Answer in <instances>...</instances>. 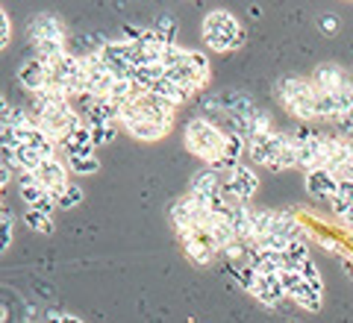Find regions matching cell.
<instances>
[{
	"mask_svg": "<svg viewBox=\"0 0 353 323\" xmlns=\"http://www.w3.org/2000/svg\"><path fill=\"white\" fill-rule=\"evenodd\" d=\"M224 144H227V129L218 127L209 118H194L185 127V150L197 156L206 168H215L218 159L224 156Z\"/></svg>",
	"mask_w": 353,
	"mask_h": 323,
	"instance_id": "1",
	"label": "cell"
},
{
	"mask_svg": "<svg viewBox=\"0 0 353 323\" xmlns=\"http://www.w3.org/2000/svg\"><path fill=\"white\" fill-rule=\"evenodd\" d=\"M201 32H203V41L218 53L236 50L245 44V27H241L239 18L233 12H227V9H212V12H206Z\"/></svg>",
	"mask_w": 353,
	"mask_h": 323,
	"instance_id": "2",
	"label": "cell"
},
{
	"mask_svg": "<svg viewBox=\"0 0 353 323\" xmlns=\"http://www.w3.org/2000/svg\"><path fill=\"white\" fill-rule=\"evenodd\" d=\"M280 100L294 118L301 121H315V85L312 80H301V76H285L280 83Z\"/></svg>",
	"mask_w": 353,
	"mask_h": 323,
	"instance_id": "3",
	"label": "cell"
},
{
	"mask_svg": "<svg viewBox=\"0 0 353 323\" xmlns=\"http://www.w3.org/2000/svg\"><path fill=\"white\" fill-rule=\"evenodd\" d=\"M80 62H83V76H85V92L92 97H109L118 76L106 68L101 53H85Z\"/></svg>",
	"mask_w": 353,
	"mask_h": 323,
	"instance_id": "4",
	"label": "cell"
},
{
	"mask_svg": "<svg viewBox=\"0 0 353 323\" xmlns=\"http://www.w3.org/2000/svg\"><path fill=\"white\" fill-rule=\"evenodd\" d=\"M130 109H132V112H136L139 118H145V121H150V124H157V127L168 129V132H171V127H174L176 106H174V103H168L165 97H157V94L141 92V94H139V100H136V103H132Z\"/></svg>",
	"mask_w": 353,
	"mask_h": 323,
	"instance_id": "5",
	"label": "cell"
},
{
	"mask_svg": "<svg viewBox=\"0 0 353 323\" xmlns=\"http://www.w3.org/2000/svg\"><path fill=\"white\" fill-rule=\"evenodd\" d=\"M68 165H65V159H59V156H50V159H44L39 168H36V180H39V185H44L48 191L53 194V200H57L62 191H65V185H68L71 180H68Z\"/></svg>",
	"mask_w": 353,
	"mask_h": 323,
	"instance_id": "6",
	"label": "cell"
},
{
	"mask_svg": "<svg viewBox=\"0 0 353 323\" xmlns=\"http://www.w3.org/2000/svg\"><path fill=\"white\" fill-rule=\"evenodd\" d=\"M224 185H227V194L233 197L236 203H248V200H253V194L259 191V176L241 162L233 174H224Z\"/></svg>",
	"mask_w": 353,
	"mask_h": 323,
	"instance_id": "7",
	"label": "cell"
},
{
	"mask_svg": "<svg viewBox=\"0 0 353 323\" xmlns=\"http://www.w3.org/2000/svg\"><path fill=\"white\" fill-rule=\"evenodd\" d=\"M18 188H21V197L27 200L30 209L44 211V215H53V211H57V200H53V194L44 185H39V180L32 174H18Z\"/></svg>",
	"mask_w": 353,
	"mask_h": 323,
	"instance_id": "8",
	"label": "cell"
},
{
	"mask_svg": "<svg viewBox=\"0 0 353 323\" xmlns=\"http://www.w3.org/2000/svg\"><path fill=\"white\" fill-rule=\"evenodd\" d=\"M180 241H183L185 256H189L194 264H209V262L215 259V253H218L215 241L209 238V232H206L203 227H197V229H192V232H185V236H180Z\"/></svg>",
	"mask_w": 353,
	"mask_h": 323,
	"instance_id": "9",
	"label": "cell"
},
{
	"mask_svg": "<svg viewBox=\"0 0 353 323\" xmlns=\"http://www.w3.org/2000/svg\"><path fill=\"white\" fill-rule=\"evenodd\" d=\"M189 194H192V197L206 200V203H212V200L224 197V194H227L224 174H218V171H212V168H201V171H197V174L192 176Z\"/></svg>",
	"mask_w": 353,
	"mask_h": 323,
	"instance_id": "10",
	"label": "cell"
},
{
	"mask_svg": "<svg viewBox=\"0 0 353 323\" xmlns=\"http://www.w3.org/2000/svg\"><path fill=\"white\" fill-rule=\"evenodd\" d=\"M27 36H30L32 44H39V41H65V24H62L59 15L39 12L36 18L30 21Z\"/></svg>",
	"mask_w": 353,
	"mask_h": 323,
	"instance_id": "11",
	"label": "cell"
},
{
	"mask_svg": "<svg viewBox=\"0 0 353 323\" xmlns=\"http://www.w3.org/2000/svg\"><path fill=\"white\" fill-rule=\"evenodd\" d=\"M347 71L341 68V65L336 62H321L318 68L312 71V85H315V92H324V94H339L341 88L347 85Z\"/></svg>",
	"mask_w": 353,
	"mask_h": 323,
	"instance_id": "12",
	"label": "cell"
},
{
	"mask_svg": "<svg viewBox=\"0 0 353 323\" xmlns=\"http://www.w3.org/2000/svg\"><path fill=\"white\" fill-rule=\"evenodd\" d=\"M18 83L27 88L30 94H39L50 85V68L44 62H39L36 56H30L27 62H21L18 68Z\"/></svg>",
	"mask_w": 353,
	"mask_h": 323,
	"instance_id": "13",
	"label": "cell"
},
{
	"mask_svg": "<svg viewBox=\"0 0 353 323\" xmlns=\"http://www.w3.org/2000/svg\"><path fill=\"white\" fill-rule=\"evenodd\" d=\"M327 165V144H324V136H315L303 141V144H297V168H303L306 174L309 171H318V168H324Z\"/></svg>",
	"mask_w": 353,
	"mask_h": 323,
	"instance_id": "14",
	"label": "cell"
},
{
	"mask_svg": "<svg viewBox=\"0 0 353 323\" xmlns=\"http://www.w3.org/2000/svg\"><path fill=\"white\" fill-rule=\"evenodd\" d=\"M306 191H309V197H315V200H330V203H333L336 194H339V176L330 174L327 168L309 171L306 174Z\"/></svg>",
	"mask_w": 353,
	"mask_h": 323,
	"instance_id": "15",
	"label": "cell"
},
{
	"mask_svg": "<svg viewBox=\"0 0 353 323\" xmlns=\"http://www.w3.org/2000/svg\"><path fill=\"white\" fill-rule=\"evenodd\" d=\"M253 218H256V209H250L248 203H233L230 206L227 220H230V227H233L239 241L250 244L253 238H256V232H253Z\"/></svg>",
	"mask_w": 353,
	"mask_h": 323,
	"instance_id": "16",
	"label": "cell"
},
{
	"mask_svg": "<svg viewBox=\"0 0 353 323\" xmlns=\"http://www.w3.org/2000/svg\"><path fill=\"white\" fill-rule=\"evenodd\" d=\"M65 156H94V141H92V129L85 127V121L77 129H71L65 141L59 144Z\"/></svg>",
	"mask_w": 353,
	"mask_h": 323,
	"instance_id": "17",
	"label": "cell"
},
{
	"mask_svg": "<svg viewBox=\"0 0 353 323\" xmlns=\"http://www.w3.org/2000/svg\"><path fill=\"white\" fill-rule=\"evenodd\" d=\"M250 294L256 297L259 303H265V306H277L280 300L285 297L283 285H280V276H268V273H259L256 276V282H253Z\"/></svg>",
	"mask_w": 353,
	"mask_h": 323,
	"instance_id": "18",
	"label": "cell"
},
{
	"mask_svg": "<svg viewBox=\"0 0 353 323\" xmlns=\"http://www.w3.org/2000/svg\"><path fill=\"white\" fill-rule=\"evenodd\" d=\"M203 229L209 232V238L215 241V247L218 250H227L230 244H236L239 238H236V232H233V227H230V220L224 218V215H209L206 218V224H203Z\"/></svg>",
	"mask_w": 353,
	"mask_h": 323,
	"instance_id": "19",
	"label": "cell"
},
{
	"mask_svg": "<svg viewBox=\"0 0 353 323\" xmlns=\"http://www.w3.org/2000/svg\"><path fill=\"white\" fill-rule=\"evenodd\" d=\"M289 297H294V303L303 306L306 311H318V309H321V282H306V280H301Z\"/></svg>",
	"mask_w": 353,
	"mask_h": 323,
	"instance_id": "20",
	"label": "cell"
},
{
	"mask_svg": "<svg viewBox=\"0 0 353 323\" xmlns=\"http://www.w3.org/2000/svg\"><path fill=\"white\" fill-rule=\"evenodd\" d=\"M176 30H180V24H176V18L168 15V12H162L157 21H153V27H150V32L162 44H176Z\"/></svg>",
	"mask_w": 353,
	"mask_h": 323,
	"instance_id": "21",
	"label": "cell"
},
{
	"mask_svg": "<svg viewBox=\"0 0 353 323\" xmlns=\"http://www.w3.org/2000/svg\"><path fill=\"white\" fill-rule=\"evenodd\" d=\"M274 229H277V211L274 209H256V218H253V232H256V238L253 241H262L274 236Z\"/></svg>",
	"mask_w": 353,
	"mask_h": 323,
	"instance_id": "22",
	"label": "cell"
},
{
	"mask_svg": "<svg viewBox=\"0 0 353 323\" xmlns=\"http://www.w3.org/2000/svg\"><path fill=\"white\" fill-rule=\"evenodd\" d=\"M65 165H68V171L77 176H88V174L101 171V159H97V156H65Z\"/></svg>",
	"mask_w": 353,
	"mask_h": 323,
	"instance_id": "23",
	"label": "cell"
},
{
	"mask_svg": "<svg viewBox=\"0 0 353 323\" xmlns=\"http://www.w3.org/2000/svg\"><path fill=\"white\" fill-rule=\"evenodd\" d=\"M265 132H274L271 129V112H265V109L256 106V112H253L250 121H248V132H245V136L250 138V136H265Z\"/></svg>",
	"mask_w": 353,
	"mask_h": 323,
	"instance_id": "24",
	"label": "cell"
},
{
	"mask_svg": "<svg viewBox=\"0 0 353 323\" xmlns=\"http://www.w3.org/2000/svg\"><path fill=\"white\" fill-rule=\"evenodd\" d=\"M27 227L32 229V232H44V236H50L53 232V220H50V215H44V211H36V209H27Z\"/></svg>",
	"mask_w": 353,
	"mask_h": 323,
	"instance_id": "25",
	"label": "cell"
},
{
	"mask_svg": "<svg viewBox=\"0 0 353 323\" xmlns=\"http://www.w3.org/2000/svg\"><path fill=\"white\" fill-rule=\"evenodd\" d=\"M80 203H83V188L77 183H68V185H65V191L57 197V209H74Z\"/></svg>",
	"mask_w": 353,
	"mask_h": 323,
	"instance_id": "26",
	"label": "cell"
},
{
	"mask_svg": "<svg viewBox=\"0 0 353 323\" xmlns=\"http://www.w3.org/2000/svg\"><path fill=\"white\" fill-rule=\"evenodd\" d=\"M92 129V141H94V147L97 144H109V141H115L118 136V124H94V127H88Z\"/></svg>",
	"mask_w": 353,
	"mask_h": 323,
	"instance_id": "27",
	"label": "cell"
},
{
	"mask_svg": "<svg viewBox=\"0 0 353 323\" xmlns=\"http://www.w3.org/2000/svg\"><path fill=\"white\" fill-rule=\"evenodd\" d=\"M294 271H297V273H301V276H303V280H306V282H321V276H318V267H315V262H312V259H306V262H301V264H297V267H294Z\"/></svg>",
	"mask_w": 353,
	"mask_h": 323,
	"instance_id": "28",
	"label": "cell"
},
{
	"mask_svg": "<svg viewBox=\"0 0 353 323\" xmlns=\"http://www.w3.org/2000/svg\"><path fill=\"white\" fill-rule=\"evenodd\" d=\"M336 200H339V203L353 206V180H345V176H341V180H339V194H336Z\"/></svg>",
	"mask_w": 353,
	"mask_h": 323,
	"instance_id": "29",
	"label": "cell"
},
{
	"mask_svg": "<svg viewBox=\"0 0 353 323\" xmlns=\"http://www.w3.org/2000/svg\"><path fill=\"white\" fill-rule=\"evenodd\" d=\"M9 32H12V27H9V18L3 12V6H0V50L9 44Z\"/></svg>",
	"mask_w": 353,
	"mask_h": 323,
	"instance_id": "30",
	"label": "cell"
},
{
	"mask_svg": "<svg viewBox=\"0 0 353 323\" xmlns=\"http://www.w3.org/2000/svg\"><path fill=\"white\" fill-rule=\"evenodd\" d=\"M44 323H83V320H80V317H74V315H59V311H50Z\"/></svg>",
	"mask_w": 353,
	"mask_h": 323,
	"instance_id": "31",
	"label": "cell"
},
{
	"mask_svg": "<svg viewBox=\"0 0 353 323\" xmlns=\"http://www.w3.org/2000/svg\"><path fill=\"white\" fill-rule=\"evenodd\" d=\"M318 27H321V30H324V32H327V36H333V32H336V30H339V21H336V18H333V15H324V18H321V21H318Z\"/></svg>",
	"mask_w": 353,
	"mask_h": 323,
	"instance_id": "32",
	"label": "cell"
},
{
	"mask_svg": "<svg viewBox=\"0 0 353 323\" xmlns=\"http://www.w3.org/2000/svg\"><path fill=\"white\" fill-rule=\"evenodd\" d=\"M9 232H12V220H3V224H0V253H3L9 244Z\"/></svg>",
	"mask_w": 353,
	"mask_h": 323,
	"instance_id": "33",
	"label": "cell"
},
{
	"mask_svg": "<svg viewBox=\"0 0 353 323\" xmlns=\"http://www.w3.org/2000/svg\"><path fill=\"white\" fill-rule=\"evenodd\" d=\"M9 183V168H6V165H0V188H3Z\"/></svg>",
	"mask_w": 353,
	"mask_h": 323,
	"instance_id": "34",
	"label": "cell"
},
{
	"mask_svg": "<svg viewBox=\"0 0 353 323\" xmlns=\"http://www.w3.org/2000/svg\"><path fill=\"white\" fill-rule=\"evenodd\" d=\"M350 80H353V74H350Z\"/></svg>",
	"mask_w": 353,
	"mask_h": 323,
	"instance_id": "35",
	"label": "cell"
}]
</instances>
